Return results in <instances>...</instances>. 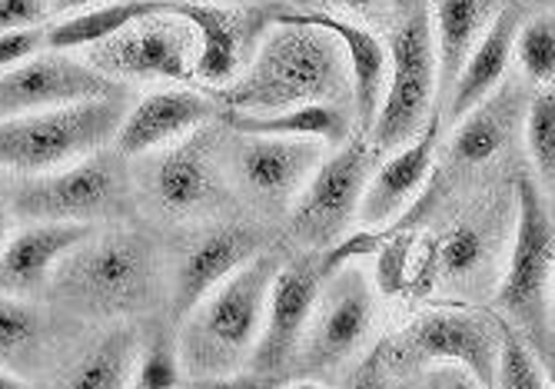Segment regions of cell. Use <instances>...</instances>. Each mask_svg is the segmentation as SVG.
Returning <instances> with one entry per match:
<instances>
[{"mask_svg": "<svg viewBox=\"0 0 555 389\" xmlns=\"http://www.w3.org/2000/svg\"><path fill=\"white\" fill-rule=\"evenodd\" d=\"M50 14V0H0V34L40 27Z\"/></svg>", "mask_w": 555, "mask_h": 389, "instance_id": "35", "label": "cell"}, {"mask_svg": "<svg viewBox=\"0 0 555 389\" xmlns=\"http://www.w3.org/2000/svg\"><path fill=\"white\" fill-rule=\"evenodd\" d=\"M124 117L127 96L117 93L0 120V170L37 177L77 164L114 143Z\"/></svg>", "mask_w": 555, "mask_h": 389, "instance_id": "4", "label": "cell"}, {"mask_svg": "<svg viewBox=\"0 0 555 389\" xmlns=\"http://www.w3.org/2000/svg\"><path fill=\"white\" fill-rule=\"evenodd\" d=\"M516 57L529 80L552 83L555 80V14L542 11L519 24L516 34Z\"/></svg>", "mask_w": 555, "mask_h": 389, "instance_id": "29", "label": "cell"}, {"mask_svg": "<svg viewBox=\"0 0 555 389\" xmlns=\"http://www.w3.org/2000/svg\"><path fill=\"white\" fill-rule=\"evenodd\" d=\"M320 289H323V270L317 260L299 257L286 267L276 270L273 286H270V300H267V320L260 343L254 350V369L280 376L286 366L296 363L302 339H307L313 310L320 303Z\"/></svg>", "mask_w": 555, "mask_h": 389, "instance_id": "12", "label": "cell"}, {"mask_svg": "<svg viewBox=\"0 0 555 389\" xmlns=\"http://www.w3.org/2000/svg\"><path fill=\"white\" fill-rule=\"evenodd\" d=\"M519 8L506 4L499 8V14L492 17V24L486 27V34L479 37V43L473 47V54L452 87L449 101H446V117L452 124H460L469 111H476L482 101L495 93V87L502 83L509 70V61L516 54V34H519Z\"/></svg>", "mask_w": 555, "mask_h": 389, "instance_id": "22", "label": "cell"}, {"mask_svg": "<svg viewBox=\"0 0 555 389\" xmlns=\"http://www.w3.org/2000/svg\"><path fill=\"white\" fill-rule=\"evenodd\" d=\"M154 14H164L160 0H120V4H96L90 11L67 14L54 27H47V51H80V47H96L120 30H127L137 21H146Z\"/></svg>", "mask_w": 555, "mask_h": 389, "instance_id": "25", "label": "cell"}, {"mask_svg": "<svg viewBox=\"0 0 555 389\" xmlns=\"http://www.w3.org/2000/svg\"><path fill=\"white\" fill-rule=\"evenodd\" d=\"M423 389H486V386L456 363H439V369H433L423 379Z\"/></svg>", "mask_w": 555, "mask_h": 389, "instance_id": "37", "label": "cell"}, {"mask_svg": "<svg viewBox=\"0 0 555 389\" xmlns=\"http://www.w3.org/2000/svg\"><path fill=\"white\" fill-rule=\"evenodd\" d=\"M276 17L293 21V24H307V27H320L343 43L349 77H352V104H357L360 130L370 133L373 120L379 114V104H383L386 70H389V51L383 47V40L373 30L352 24V21H343V17H333L326 11H289V14H276Z\"/></svg>", "mask_w": 555, "mask_h": 389, "instance_id": "21", "label": "cell"}, {"mask_svg": "<svg viewBox=\"0 0 555 389\" xmlns=\"http://www.w3.org/2000/svg\"><path fill=\"white\" fill-rule=\"evenodd\" d=\"M323 143L299 137H240L233 154L236 177L257 200L289 207L323 164Z\"/></svg>", "mask_w": 555, "mask_h": 389, "instance_id": "15", "label": "cell"}, {"mask_svg": "<svg viewBox=\"0 0 555 389\" xmlns=\"http://www.w3.org/2000/svg\"><path fill=\"white\" fill-rule=\"evenodd\" d=\"M526 147L545 186H555V90H539L526 111Z\"/></svg>", "mask_w": 555, "mask_h": 389, "instance_id": "31", "label": "cell"}, {"mask_svg": "<svg viewBox=\"0 0 555 389\" xmlns=\"http://www.w3.org/2000/svg\"><path fill=\"white\" fill-rule=\"evenodd\" d=\"M140 350L143 343L137 329H111L61 376L57 389H130Z\"/></svg>", "mask_w": 555, "mask_h": 389, "instance_id": "26", "label": "cell"}, {"mask_svg": "<svg viewBox=\"0 0 555 389\" xmlns=\"http://www.w3.org/2000/svg\"><path fill=\"white\" fill-rule=\"evenodd\" d=\"M436 43L433 17L423 4L392 30L389 40V87L383 93L379 114L370 130V147L376 154H396L426 127L436 101Z\"/></svg>", "mask_w": 555, "mask_h": 389, "instance_id": "5", "label": "cell"}, {"mask_svg": "<svg viewBox=\"0 0 555 389\" xmlns=\"http://www.w3.org/2000/svg\"><path fill=\"white\" fill-rule=\"evenodd\" d=\"M373 329V294L357 273H343L336 283L320 294L313 310L307 339L296 356L302 369H336L363 347L366 333Z\"/></svg>", "mask_w": 555, "mask_h": 389, "instance_id": "13", "label": "cell"}, {"mask_svg": "<svg viewBox=\"0 0 555 389\" xmlns=\"http://www.w3.org/2000/svg\"><path fill=\"white\" fill-rule=\"evenodd\" d=\"M127 197L120 154L96 151L61 170L21 177L11 197V213L24 223H87L107 220Z\"/></svg>", "mask_w": 555, "mask_h": 389, "instance_id": "6", "label": "cell"}, {"mask_svg": "<svg viewBox=\"0 0 555 389\" xmlns=\"http://www.w3.org/2000/svg\"><path fill=\"white\" fill-rule=\"evenodd\" d=\"M333 4H339V8H349V11H357V8H373V4H379V0H333Z\"/></svg>", "mask_w": 555, "mask_h": 389, "instance_id": "42", "label": "cell"}, {"mask_svg": "<svg viewBox=\"0 0 555 389\" xmlns=\"http://www.w3.org/2000/svg\"><path fill=\"white\" fill-rule=\"evenodd\" d=\"M43 47H47V27H24V30L0 34V74L40 54Z\"/></svg>", "mask_w": 555, "mask_h": 389, "instance_id": "34", "label": "cell"}, {"mask_svg": "<svg viewBox=\"0 0 555 389\" xmlns=\"http://www.w3.org/2000/svg\"><path fill=\"white\" fill-rule=\"evenodd\" d=\"M157 289L154 243L133 230L90 233L54 270V294L74 310L120 316L143 310Z\"/></svg>", "mask_w": 555, "mask_h": 389, "instance_id": "3", "label": "cell"}, {"mask_svg": "<svg viewBox=\"0 0 555 389\" xmlns=\"http://www.w3.org/2000/svg\"><path fill=\"white\" fill-rule=\"evenodd\" d=\"M223 117L236 137H299V140L330 143V147H343L352 130V120L339 104H307L280 114L227 111Z\"/></svg>", "mask_w": 555, "mask_h": 389, "instance_id": "24", "label": "cell"}, {"mask_svg": "<svg viewBox=\"0 0 555 389\" xmlns=\"http://www.w3.org/2000/svg\"><path fill=\"white\" fill-rule=\"evenodd\" d=\"M154 197L170 213L204 210L220 200V167L210 130H193L177 147H167L150 177Z\"/></svg>", "mask_w": 555, "mask_h": 389, "instance_id": "17", "label": "cell"}, {"mask_svg": "<svg viewBox=\"0 0 555 389\" xmlns=\"http://www.w3.org/2000/svg\"><path fill=\"white\" fill-rule=\"evenodd\" d=\"M436 137H439V114L426 120V127L396 154H389V160L383 167L373 170L363 200H360V220L373 230L386 226L396 213H402L410 200H416V193L423 190V183L433 173V157H436Z\"/></svg>", "mask_w": 555, "mask_h": 389, "instance_id": "20", "label": "cell"}, {"mask_svg": "<svg viewBox=\"0 0 555 389\" xmlns=\"http://www.w3.org/2000/svg\"><path fill=\"white\" fill-rule=\"evenodd\" d=\"M489 257V243L482 226L476 223H460L456 230H449L442 247H439V270L446 280H466L473 276Z\"/></svg>", "mask_w": 555, "mask_h": 389, "instance_id": "33", "label": "cell"}, {"mask_svg": "<svg viewBox=\"0 0 555 389\" xmlns=\"http://www.w3.org/2000/svg\"><path fill=\"white\" fill-rule=\"evenodd\" d=\"M346 389H399V386L386 379L383 363H379V353H376L373 360L363 363V369H360L357 376H352V379L346 382Z\"/></svg>", "mask_w": 555, "mask_h": 389, "instance_id": "38", "label": "cell"}, {"mask_svg": "<svg viewBox=\"0 0 555 389\" xmlns=\"http://www.w3.org/2000/svg\"><path fill=\"white\" fill-rule=\"evenodd\" d=\"M516 200V236L506 276L499 283V307L516 323L535 329L545 320V294L555 273V223L532 177H519Z\"/></svg>", "mask_w": 555, "mask_h": 389, "instance_id": "8", "label": "cell"}, {"mask_svg": "<svg viewBox=\"0 0 555 389\" xmlns=\"http://www.w3.org/2000/svg\"><path fill=\"white\" fill-rule=\"evenodd\" d=\"M383 363H456L486 389H495L499 323L469 310H429L379 350Z\"/></svg>", "mask_w": 555, "mask_h": 389, "instance_id": "7", "label": "cell"}, {"mask_svg": "<svg viewBox=\"0 0 555 389\" xmlns=\"http://www.w3.org/2000/svg\"><path fill=\"white\" fill-rule=\"evenodd\" d=\"M352 87L343 43L307 24L273 17L254 64L220 93L227 111L280 114L307 104H339Z\"/></svg>", "mask_w": 555, "mask_h": 389, "instance_id": "1", "label": "cell"}, {"mask_svg": "<svg viewBox=\"0 0 555 389\" xmlns=\"http://www.w3.org/2000/svg\"><path fill=\"white\" fill-rule=\"evenodd\" d=\"M529 4H539V8H555V0H529Z\"/></svg>", "mask_w": 555, "mask_h": 389, "instance_id": "45", "label": "cell"}, {"mask_svg": "<svg viewBox=\"0 0 555 389\" xmlns=\"http://www.w3.org/2000/svg\"><path fill=\"white\" fill-rule=\"evenodd\" d=\"M254 257H260V236L246 226H217L193 236L177 257L170 283L173 320H186L220 283H227Z\"/></svg>", "mask_w": 555, "mask_h": 389, "instance_id": "14", "label": "cell"}, {"mask_svg": "<svg viewBox=\"0 0 555 389\" xmlns=\"http://www.w3.org/2000/svg\"><path fill=\"white\" fill-rule=\"evenodd\" d=\"M214 114H217V101L210 90L170 87V90L146 93L143 101H137L127 111L114 147L120 157L167 151L193 130L204 127Z\"/></svg>", "mask_w": 555, "mask_h": 389, "instance_id": "16", "label": "cell"}, {"mask_svg": "<svg viewBox=\"0 0 555 389\" xmlns=\"http://www.w3.org/2000/svg\"><path fill=\"white\" fill-rule=\"evenodd\" d=\"M373 147L366 140H346L343 147L323 160L307 186L299 190L293 200L289 226L293 233L310 243V247H323V243L336 239L349 220L360 213L363 190L370 183L373 170Z\"/></svg>", "mask_w": 555, "mask_h": 389, "instance_id": "10", "label": "cell"}, {"mask_svg": "<svg viewBox=\"0 0 555 389\" xmlns=\"http://www.w3.org/2000/svg\"><path fill=\"white\" fill-rule=\"evenodd\" d=\"M548 294H552V307H555V273H552V286H548Z\"/></svg>", "mask_w": 555, "mask_h": 389, "instance_id": "46", "label": "cell"}, {"mask_svg": "<svg viewBox=\"0 0 555 389\" xmlns=\"http://www.w3.org/2000/svg\"><path fill=\"white\" fill-rule=\"evenodd\" d=\"M100 0H50V14H77V11H90Z\"/></svg>", "mask_w": 555, "mask_h": 389, "instance_id": "39", "label": "cell"}, {"mask_svg": "<svg viewBox=\"0 0 555 389\" xmlns=\"http://www.w3.org/2000/svg\"><path fill=\"white\" fill-rule=\"evenodd\" d=\"M495 389H548L545 373L539 369L532 350L519 336L516 326L499 323V369H495Z\"/></svg>", "mask_w": 555, "mask_h": 389, "instance_id": "30", "label": "cell"}, {"mask_svg": "<svg viewBox=\"0 0 555 389\" xmlns=\"http://www.w3.org/2000/svg\"><path fill=\"white\" fill-rule=\"evenodd\" d=\"M8 243V207H4V197H0V250H4Z\"/></svg>", "mask_w": 555, "mask_h": 389, "instance_id": "41", "label": "cell"}, {"mask_svg": "<svg viewBox=\"0 0 555 389\" xmlns=\"http://www.w3.org/2000/svg\"><path fill=\"white\" fill-rule=\"evenodd\" d=\"M117 93L120 83L93 70L87 61H77L64 51H40L0 74V120Z\"/></svg>", "mask_w": 555, "mask_h": 389, "instance_id": "11", "label": "cell"}, {"mask_svg": "<svg viewBox=\"0 0 555 389\" xmlns=\"http://www.w3.org/2000/svg\"><path fill=\"white\" fill-rule=\"evenodd\" d=\"M0 389H30L14 369H8V366H0Z\"/></svg>", "mask_w": 555, "mask_h": 389, "instance_id": "40", "label": "cell"}, {"mask_svg": "<svg viewBox=\"0 0 555 389\" xmlns=\"http://www.w3.org/2000/svg\"><path fill=\"white\" fill-rule=\"evenodd\" d=\"M196 34L186 21L154 14L87 51V64L111 80H190Z\"/></svg>", "mask_w": 555, "mask_h": 389, "instance_id": "9", "label": "cell"}, {"mask_svg": "<svg viewBox=\"0 0 555 389\" xmlns=\"http://www.w3.org/2000/svg\"><path fill=\"white\" fill-rule=\"evenodd\" d=\"M193 389H280V376L270 373H227V376H207V379H193Z\"/></svg>", "mask_w": 555, "mask_h": 389, "instance_id": "36", "label": "cell"}, {"mask_svg": "<svg viewBox=\"0 0 555 389\" xmlns=\"http://www.w3.org/2000/svg\"><path fill=\"white\" fill-rule=\"evenodd\" d=\"M495 0H436L433 17V43H436V70H439V104L446 107L452 87H456L473 47L486 34L495 17Z\"/></svg>", "mask_w": 555, "mask_h": 389, "instance_id": "23", "label": "cell"}, {"mask_svg": "<svg viewBox=\"0 0 555 389\" xmlns=\"http://www.w3.org/2000/svg\"><path fill=\"white\" fill-rule=\"evenodd\" d=\"M43 316L24 297L0 294V366L17 369L30 363V356L43 343Z\"/></svg>", "mask_w": 555, "mask_h": 389, "instance_id": "28", "label": "cell"}, {"mask_svg": "<svg viewBox=\"0 0 555 389\" xmlns=\"http://www.w3.org/2000/svg\"><path fill=\"white\" fill-rule=\"evenodd\" d=\"M164 14L180 17L196 34V54H193V80L204 87L233 83L243 64V14L233 8L207 4V0H160Z\"/></svg>", "mask_w": 555, "mask_h": 389, "instance_id": "19", "label": "cell"}, {"mask_svg": "<svg viewBox=\"0 0 555 389\" xmlns=\"http://www.w3.org/2000/svg\"><path fill=\"white\" fill-rule=\"evenodd\" d=\"M93 233L87 223H27L0 250V294L27 297L54 280L61 260Z\"/></svg>", "mask_w": 555, "mask_h": 389, "instance_id": "18", "label": "cell"}, {"mask_svg": "<svg viewBox=\"0 0 555 389\" xmlns=\"http://www.w3.org/2000/svg\"><path fill=\"white\" fill-rule=\"evenodd\" d=\"M280 389H326V386H323V382H317V379H296V382L280 386Z\"/></svg>", "mask_w": 555, "mask_h": 389, "instance_id": "43", "label": "cell"}, {"mask_svg": "<svg viewBox=\"0 0 555 389\" xmlns=\"http://www.w3.org/2000/svg\"><path fill=\"white\" fill-rule=\"evenodd\" d=\"M276 270L280 263L273 254L254 257L186 320H180L183 329L177 336V350L190 379L240 373L243 363L254 360Z\"/></svg>", "mask_w": 555, "mask_h": 389, "instance_id": "2", "label": "cell"}, {"mask_svg": "<svg viewBox=\"0 0 555 389\" xmlns=\"http://www.w3.org/2000/svg\"><path fill=\"white\" fill-rule=\"evenodd\" d=\"M190 389H193V386H190Z\"/></svg>", "mask_w": 555, "mask_h": 389, "instance_id": "47", "label": "cell"}, {"mask_svg": "<svg viewBox=\"0 0 555 389\" xmlns=\"http://www.w3.org/2000/svg\"><path fill=\"white\" fill-rule=\"evenodd\" d=\"M548 389H555V360L548 363Z\"/></svg>", "mask_w": 555, "mask_h": 389, "instance_id": "44", "label": "cell"}, {"mask_svg": "<svg viewBox=\"0 0 555 389\" xmlns=\"http://www.w3.org/2000/svg\"><path fill=\"white\" fill-rule=\"evenodd\" d=\"M509 127H513L509 101L506 96H495V101L489 96V101H482L476 111H469L460 120V130L452 137V160L469 167L492 160L502 151V143H506Z\"/></svg>", "mask_w": 555, "mask_h": 389, "instance_id": "27", "label": "cell"}, {"mask_svg": "<svg viewBox=\"0 0 555 389\" xmlns=\"http://www.w3.org/2000/svg\"><path fill=\"white\" fill-rule=\"evenodd\" d=\"M183 376L186 373H183L177 339H170L167 333H157L140 350L130 389H183Z\"/></svg>", "mask_w": 555, "mask_h": 389, "instance_id": "32", "label": "cell"}]
</instances>
